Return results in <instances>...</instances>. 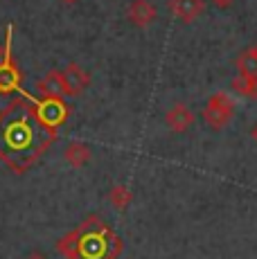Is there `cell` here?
I'll use <instances>...</instances> for the list:
<instances>
[{"label": "cell", "instance_id": "30bf717a", "mask_svg": "<svg viewBox=\"0 0 257 259\" xmlns=\"http://www.w3.org/2000/svg\"><path fill=\"white\" fill-rule=\"evenodd\" d=\"M36 88L41 93V97H68V88L66 81H63L61 70H50L38 81Z\"/></svg>", "mask_w": 257, "mask_h": 259}, {"label": "cell", "instance_id": "9a60e30c", "mask_svg": "<svg viewBox=\"0 0 257 259\" xmlns=\"http://www.w3.org/2000/svg\"><path fill=\"white\" fill-rule=\"evenodd\" d=\"M77 230H72V232H68L63 239H59L57 241V250H59V255L61 257H66V259H77Z\"/></svg>", "mask_w": 257, "mask_h": 259}, {"label": "cell", "instance_id": "ffe728a7", "mask_svg": "<svg viewBox=\"0 0 257 259\" xmlns=\"http://www.w3.org/2000/svg\"><path fill=\"white\" fill-rule=\"evenodd\" d=\"M3 57H5V46L0 48V61H3Z\"/></svg>", "mask_w": 257, "mask_h": 259}, {"label": "cell", "instance_id": "8fae6325", "mask_svg": "<svg viewBox=\"0 0 257 259\" xmlns=\"http://www.w3.org/2000/svg\"><path fill=\"white\" fill-rule=\"evenodd\" d=\"M91 156H93L91 149H88V144H83V142H70L66 149H63V160L75 169L86 167L88 162H91Z\"/></svg>", "mask_w": 257, "mask_h": 259}, {"label": "cell", "instance_id": "5bb4252c", "mask_svg": "<svg viewBox=\"0 0 257 259\" xmlns=\"http://www.w3.org/2000/svg\"><path fill=\"white\" fill-rule=\"evenodd\" d=\"M131 201H133V194L126 185H115V187H111V192H108V203L120 212H124L126 207L131 205Z\"/></svg>", "mask_w": 257, "mask_h": 259}, {"label": "cell", "instance_id": "6da1fadb", "mask_svg": "<svg viewBox=\"0 0 257 259\" xmlns=\"http://www.w3.org/2000/svg\"><path fill=\"white\" fill-rule=\"evenodd\" d=\"M57 138V131L41 122L29 99L16 97L0 111V160L25 174L38 162Z\"/></svg>", "mask_w": 257, "mask_h": 259}, {"label": "cell", "instance_id": "3957f363", "mask_svg": "<svg viewBox=\"0 0 257 259\" xmlns=\"http://www.w3.org/2000/svg\"><path fill=\"white\" fill-rule=\"evenodd\" d=\"M21 95H25L29 102L34 104L36 115L41 117V122L46 124V126L54 128V131L70 115V106L63 102V97H34V95H29L25 91H21Z\"/></svg>", "mask_w": 257, "mask_h": 259}, {"label": "cell", "instance_id": "e0dca14e", "mask_svg": "<svg viewBox=\"0 0 257 259\" xmlns=\"http://www.w3.org/2000/svg\"><path fill=\"white\" fill-rule=\"evenodd\" d=\"M25 259H48V257L43 255L41 250H32V252H27V255H25Z\"/></svg>", "mask_w": 257, "mask_h": 259}, {"label": "cell", "instance_id": "277c9868", "mask_svg": "<svg viewBox=\"0 0 257 259\" xmlns=\"http://www.w3.org/2000/svg\"><path fill=\"white\" fill-rule=\"evenodd\" d=\"M232 115H235V102L228 93H215L203 106V122L212 131H221L224 126H228Z\"/></svg>", "mask_w": 257, "mask_h": 259}, {"label": "cell", "instance_id": "7a4b0ae2", "mask_svg": "<svg viewBox=\"0 0 257 259\" xmlns=\"http://www.w3.org/2000/svg\"><path fill=\"white\" fill-rule=\"evenodd\" d=\"M77 259H106L122 252V239L102 221L91 214L77 228Z\"/></svg>", "mask_w": 257, "mask_h": 259}, {"label": "cell", "instance_id": "5b68a950", "mask_svg": "<svg viewBox=\"0 0 257 259\" xmlns=\"http://www.w3.org/2000/svg\"><path fill=\"white\" fill-rule=\"evenodd\" d=\"M21 70L16 68L12 59V27H7V36H5V57L0 61V93L9 95V93H21Z\"/></svg>", "mask_w": 257, "mask_h": 259}, {"label": "cell", "instance_id": "ba28073f", "mask_svg": "<svg viewBox=\"0 0 257 259\" xmlns=\"http://www.w3.org/2000/svg\"><path fill=\"white\" fill-rule=\"evenodd\" d=\"M61 74H63V81H66V88H68V97L81 95L88 88V83H91V74L83 70L79 63H68L61 70Z\"/></svg>", "mask_w": 257, "mask_h": 259}, {"label": "cell", "instance_id": "4fadbf2b", "mask_svg": "<svg viewBox=\"0 0 257 259\" xmlns=\"http://www.w3.org/2000/svg\"><path fill=\"white\" fill-rule=\"evenodd\" d=\"M237 70H239V74H253V77H257V43L250 48H246L244 52L237 57Z\"/></svg>", "mask_w": 257, "mask_h": 259}, {"label": "cell", "instance_id": "7c38bea8", "mask_svg": "<svg viewBox=\"0 0 257 259\" xmlns=\"http://www.w3.org/2000/svg\"><path fill=\"white\" fill-rule=\"evenodd\" d=\"M230 88L237 95H241V97L257 99V77H253V74H237V77L232 79Z\"/></svg>", "mask_w": 257, "mask_h": 259}, {"label": "cell", "instance_id": "8992f818", "mask_svg": "<svg viewBox=\"0 0 257 259\" xmlns=\"http://www.w3.org/2000/svg\"><path fill=\"white\" fill-rule=\"evenodd\" d=\"M126 18L133 27L145 29L158 18V7L149 0H131L126 7Z\"/></svg>", "mask_w": 257, "mask_h": 259}, {"label": "cell", "instance_id": "52a82bcc", "mask_svg": "<svg viewBox=\"0 0 257 259\" xmlns=\"http://www.w3.org/2000/svg\"><path fill=\"white\" fill-rule=\"evenodd\" d=\"M167 7L181 23L190 25L205 12V0H169Z\"/></svg>", "mask_w": 257, "mask_h": 259}, {"label": "cell", "instance_id": "2e32d148", "mask_svg": "<svg viewBox=\"0 0 257 259\" xmlns=\"http://www.w3.org/2000/svg\"><path fill=\"white\" fill-rule=\"evenodd\" d=\"M212 3H215L219 9H228V7H232V3H235V0H212Z\"/></svg>", "mask_w": 257, "mask_h": 259}, {"label": "cell", "instance_id": "9c48e42d", "mask_svg": "<svg viewBox=\"0 0 257 259\" xmlns=\"http://www.w3.org/2000/svg\"><path fill=\"white\" fill-rule=\"evenodd\" d=\"M194 113L190 111V108L185 106V104H174V106L167 111L165 115V124L169 131L174 133H185L192 128V124H194Z\"/></svg>", "mask_w": 257, "mask_h": 259}, {"label": "cell", "instance_id": "d6986e66", "mask_svg": "<svg viewBox=\"0 0 257 259\" xmlns=\"http://www.w3.org/2000/svg\"><path fill=\"white\" fill-rule=\"evenodd\" d=\"M63 5H75V3H79V0H61Z\"/></svg>", "mask_w": 257, "mask_h": 259}, {"label": "cell", "instance_id": "ac0fdd59", "mask_svg": "<svg viewBox=\"0 0 257 259\" xmlns=\"http://www.w3.org/2000/svg\"><path fill=\"white\" fill-rule=\"evenodd\" d=\"M250 138H253V142L257 144V124H253V128H250Z\"/></svg>", "mask_w": 257, "mask_h": 259}]
</instances>
